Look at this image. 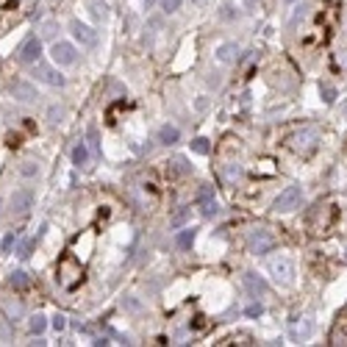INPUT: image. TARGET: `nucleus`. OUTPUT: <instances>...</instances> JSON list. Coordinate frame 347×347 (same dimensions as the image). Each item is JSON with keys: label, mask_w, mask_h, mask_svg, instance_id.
Segmentation results:
<instances>
[{"label": "nucleus", "mask_w": 347, "mask_h": 347, "mask_svg": "<svg viewBox=\"0 0 347 347\" xmlns=\"http://www.w3.org/2000/svg\"><path fill=\"white\" fill-rule=\"evenodd\" d=\"M39 56H42V39H36V36L25 39L23 47H20V61L23 64H36Z\"/></svg>", "instance_id": "9"}, {"label": "nucleus", "mask_w": 347, "mask_h": 347, "mask_svg": "<svg viewBox=\"0 0 347 347\" xmlns=\"http://www.w3.org/2000/svg\"><path fill=\"white\" fill-rule=\"evenodd\" d=\"M220 14L225 17V20H234V6H230V3H225V6H222V11H220Z\"/></svg>", "instance_id": "35"}, {"label": "nucleus", "mask_w": 347, "mask_h": 347, "mask_svg": "<svg viewBox=\"0 0 347 347\" xmlns=\"http://www.w3.org/2000/svg\"><path fill=\"white\" fill-rule=\"evenodd\" d=\"M92 14H94V17H106V14H108V11H106V3H103V6H100V3H94Z\"/></svg>", "instance_id": "34"}, {"label": "nucleus", "mask_w": 347, "mask_h": 347, "mask_svg": "<svg viewBox=\"0 0 347 347\" xmlns=\"http://www.w3.org/2000/svg\"><path fill=\"white\" fill-rule=\"evenodd\" d=\"M217 59H220V61H236V59H239V47H236L234 42L220 45V47H217Z\"/></svg>", "instance_id": "18"}, {"label": "nucleus", "mask_w": 347, "mask_h": 347, "mask_svg": "<svg viewBox=\"0 0 347 347\" xmlns=\"http://www.w3.org/2000/svg\"><path fill=\"white\" fill-rule=\"evenodd\" d=\"M322 100L325 103H333V100H336V89H333V86H322Z\"/></svg>", "instance_id": "29"}, {"label": "nucleus", "mask_w": 347, "mask_h": 347, "mask_svg": "<svg viewBox=\"0 0 347 347\" xmlns=\"http://www.w3.org/2000/svg\"><path fill=\"white\" fill-rule=\"evenodd\" d=\"M156 3V0H145V6H147V9H150V6Z\"/></svg>", "instance_id": "38"}, {"label": "nucleus", "mask_w": 347, "mask_h": 347, "mask_svg": "<svg viewBox=\"0 0 347 347\" xmlns=\"http://www.w3.org/2000/svg\"><path fill=\"white\" fill-rule=\"evenodd\" d=\"M86 161H89V150H86L84 142H78V145L72 147V164H75V167H84Z\"/></svg>", "instance_id": "19"}, {"label": "nucleus", "mask_w": 347, "mask_h": 347, "mask_svg": "<svg viewBox=\"0 0 347 347\" xmlns=\"http://www.w3.org/2000/svg\"><path fill=\"white\" fill-rule=\"evenodd\" d=\"M239 175H242V167H239V164H228V167H225V178H228V181L239 178Z\"/></svg>", "instance_id": "27"}, {"label": "nucleus", "mask_w": 347, "mask_h": 347, "mask_svg": "<svg viewBox=\"0 0 347 347\" xmlns=\"http://www.w3.org/2000/svg\"><path fill=\"white\" fill-rule=\"evenodd\" d=\"M9 283L14 289H28L31 286V281H28V275H25V272H11L9 275Z\"/></svg>", "instance_id": "22"}, {"label": "nucleus", "mask_w": 347, "mask_h": 347, "mask_svg": "<svg viewBox=\"0 0 347 347\" xmlns=\"http://www.w3.org/2000/svg\"><path fill=\"white\" fill-rule=\"evenodd\" d=\"M247 317H261L264 314V309H261V303H253V305H247V311H244Z\"/></svg>", "instance_id": "31"}, {"label": "nucleus", "mask_w": 347, "mask_h": 347, "mask_svg": "<svg viewBox=\"0 0 347 347\" xmlns=\"http://www.w3.org/2000/svg\"><path fill=\"white\" fill-rule=\"evenodd\" d=\"M178 139H181V131L175 125H169V122H167V125H161V131H159V142H161V145H175Z\"/></svg>", "instance_id": "17"}, {"label": "nucleus", "mask_w": 347, "mask_h": 347, "mask_svg": "<svg viewBox=\"0 0 347 347\" xmlns=\"http://www.w3.org/2000/svg\"><path fill=\"white\" fill-rule=\"evenodd\" d=\"M336 20H339V6L336 3H333L328 11H319L314 31L303 39V45L305 47H322V45H328L331 36H333V28H336Z\"/></svg>", "instance_id": "2"}, {"label": "nucleus", "mask_w": 347, "mask_h": 347, "mask_svg": "<svg viewBox=\"0 0 347 347\" xmlns=\"http://www.w3.org/2000/svg\"><path fill=\"white\" fill-rule=\"evenodd\" d=\"M89 142H92V150H98V128H89Z\"/></svg>", "instance_id": "36"}, {"label": "nucleus", "mask_w": 347, "mask_h": 347, "mask_svg": "<svg viewBox=\"0 0 347 347\" xmlns=\"http://www.w3.org/2000/svg\"><path fill=\"white\" fill-rule=\"evenodd\" d=\"M286 147L292 153L309 159V156H314L317 147H319V131H317V128H311V125L295 128V131L286 136Z\"/></svg>", "instance_id": "3"}, {"label": "nucleus", "mask_w": 347, "mask_h": 347, "mask_svg": "<svg viewBox=\"0 0 347 347\" xmlns=\"http://www.w3.org/2000/svg\"><path fill=\"white\" fill-rule=\"evenodd\" d=\"M0 206H3V203H0Z\"/></svg>", "instance_id": "41"}, {"label": "nucleus", "mask_w": 347, "mask_h": 347, "mask_svg": "<svg viewBox=\"0 0 347 347\" xmlns=\"http://www.w3.org/2000/svg\"><path fill=\"white\" fill-rule=\"evenodd\" d=\"M70 31H72V36H75L84 47H94V45H98V31H92L89 25H84L81 20H75V23L70 25Z\"/></svg>", "instance_id": "11"}, {"label": "nucleus", "mask_w": 347, "mask_h": 347, "mask_svg": "<svg viewBox=\"0 0 347 347\" xmlns=\"http://www.w3.org/2000/svg\"><path fill=\"white\" fill-rule=\"evenodd\" d=\"M11 94H14L17 100H23V103H33V100L39 98V94H36V86L28 84V81H23V78L11 81Z\"/></svg>", "instance_id": "12"}, {"label": "nucleus", "mask_w": 347, "mask_h": 347, "mask_svg": "<svg viewBox=\"0 0 347 347\" xmlns=\"http://www.w3.org/2000/svg\"><path fill=\"white\" fill-rule=\"evenodd\" d=\"M242 281H244V286H247V292L253 297H258V295H267V281L264 278H258L256 272H244L242 275Z\"/></svg>", "instance_id": "16"}, {"label": "nucleus", "mask_w": 347, "mask_h": 347, "mask_svg": "<svg viewBox=\"0 0 347 347\" xmlns=\"http://www.w3.org/2000/svg\"><path fill=\"white\" fill-rule=\"evenodd\" d=\"M0 6L3 9H17V0H0Z\"/></svg>", "instance_id": "37"}, {"label": "nucleus", "mask_w": 347, "mask_h": 347, "mask_svg": "<svg viewBox=\"0 0 347 347\" xmlns=\"http://www.w3.org/2000/svg\"><path fill=\"white\" fill-rule=\"evenodd\" d=\"M286 3H297V0H286Z\"/></svg>", "instance_id": "40"}, {"label": "nucleus", "mask_w": 347, "mask_h": 347, "mask_svg": "<svg viewBox=\"0 0 347 347\" xmlns=\"http://www.w3.org/2000/svg\"><path fill=\"white\" fill-rule=\"evenodd\" d=\"M14 239H17V236H14V234H6V239H3V244H0V247H3V253H9V250H11V247H14Z\"/></svg>", "instance_id": "32"}, {"label": "nucleus", "mask_w": 347, "mask_h": 347, "mask_svg": "<svg viewBox=\"0 0 347 347\" xmlns=\"http://www.w3.org/2000/svg\"><path fill=\"white\" fill-rule=\"evenodd\" d=\"M50 56L56 64L61 67H70V64H75V59H78V50H75V45H70V42H53L50 47Z\"/></svg>", "instance_id": "7"}, {"label": "nucleus", "mask_w": 347, "mask_h": 347, "mask_svg": "<svg viewBox=\"0 0 347 347\" xmlns=\"http://www.w3.org/2000/svg\"><path fill=\"white\" fill-rule=\"evenodd\" d=\"M33 75H36V81H42L47 86H64V75H59L50 64H45V61H36V64H33Z\"/></svg>", "instance_id": "8"}, {"label": "nucleus", "mask_w": 347, "mask_h": 347, "mask_svg": "<svg viewBox=\"0 0 347 347\" xmlns=\"http://www.w3.org/2000/svg\"><path fill=\"white\" fill-rule=\"evenodd\" d=\"M53 328H56V331L61 333V331H64V328H67V317H61V314H56V317H53Z\"/></svg>", "instance_id": "33"}, {"label": "nucleus", "mask_w": 347, "mask_h": 347, "mask_svg": "<svg viewBox=\"0 0 347 347\" xmlns=\"http://www.w3.org/2000/svg\"><path fill=\"white\" fill-rule=\"evenodd\" d=\"M339 220V208L333 200H319L309 214V234L311 236H328Z\"/></svg>", "instance_id": "1"}, {"label": "nucleus", "mask_w": 347, "mask_h": 347, "mask_svg": "<svg viewBox=\"0 0 347 347\" xmlns=\"http://www.w3.org/2000/svg\"><path fill=\"white\" fill-rule=\"evenodd\" d=\"M208 150H211L208 139H203V136H197V139H192V153H197V156H208Z\"/></svg>", "instance_id": "23"}, {"label": "nucleus", "mask_w": 347, "mask_h": 347, "mask_svg": "<svg viewBox=\"0 0 347 347\" xmlns=\"http://www.w3.org/2000/svg\"><path fill=\"white\" fill-rule=\"evenodd\" d=\"M20 172H23L25 178H33V175H39V167L33 164V161H25V164L20 167Z\"/></svg>", "instance_id": "26"}, {"label": "nucleus", "mask_w": 347, "mask_h": 347, "mask_svg": "<svg viewBox=\"0 0 347 347\" xmlns=\"http://www.w3.org/2000/svg\"><path fill=\"white\" fill-rule=\"evenodd\" d=\"M247 244H250V253L261 256V253H269V250L278 244V239L272 236V230H267V228H258V230H253V234H250Z\"/></svg>", "instance_id": "5"}, {"label": "nucleus", "mask_w": 347, "mask_h": 347, "mask_svg": "<svg viewBox=\"0 0 347 347\" xmlns=\"http://www.w3.org/2000/svg\"><path fill=\"white\" fill-rule=\"evenodd\" d=\"M244 3H247V6H256V0H244Z\"/></svg>", "instance_id": "39"}, {"label": "nucleus", "mask_w": 347, "mask_h": 347, "mask_svg": "<svg viewBox=\"0 0 347 347\" xmlns=\"http://www.w3.org/2000/svg\"><path fill=\"white\" fill-rule=\"evenodd\" d=\"M33 206V192L31 189H17L14 195H11V208H14V211H28V208Z\"/></svg>", "instance_id": "14"}, {"label": "nucleus", "mask_w": 347, "mask_h": 347, "mask_svg": "<svg viewBox=\"0 0 347 347\" xmlns=\"http://www.w3.org/2000/svg\"><path fill=\"white\" fill-rule=\"evenodd\" d=\"M220 344H250V336H247V333H239V336H228V339H222Z\"/></svg>", "instance_id": "25"}, {"label": "nucleus", "mask_w": 347, "mask_h": 347, "mask_svg": "<svg viewBox=\"0 0 347 347\" xmlns=\"http://www.w3.org/2000/svg\"><path fill=\"white\" fill-rule=\"evenodd\" d=\"M189 214H192V208H181V211H178V214L172 217V222H169V225H172V228H181L183 222L189 220Z\"/></svg>", "instance_id": "24"}, {"label": "nucleus", "mask_w": 347, "mask_h": 347, "mask_svg": "<svg viewBox=\"0 0 347 347\" xmlns=\"http://www.w3.org/2000/svg\"><path fill=\"white\" fill-rule=\"evenodd\" d=\"M161 6H164L167 14H172V11H178V9H181V0H161Z\"/></svg>", "instance_id": "28"}, {"label": "nucleus", "mask_w": 347, "mask_h": 347, "mask_svg": "<svg viewBox=\"0 0 347 347\" xmlns=\"http://www.w3.org/2000/svg\"><path fill=\"white\" fill-rule=\"evenodd\" d=\"M33 244H36V239H28V242H23V247H20V253L17 256H31V250H33Z\"/></svg>", "instance_id": "30"}, {"label": "nucleus", "mask_w": 347, "mask_h": 347, "mask_svg": "<svg viewBox=\"0 0 347 347\" xmlns=\"http://www.w3.org/2000/svg\"><path fill=\"white\" fill-rule=\"evenodd\" d=\"M269 272L275 275V281H278V283H292L295 267H292L289 258H272V261H269Z\"/></svg>", "instance_id": "10"}, {"label": "nucleus", "mask_w": 347, "mask_h": 347, "mask_svg": "<svg viewBox=\"0 0 347 347\" xmlns=\"http://www.w3.org/2000/svg\"><path fill=\"white\" fill-rule=\"evenodd\" d=\"M45 328H47V319H45L42 314H33V317L28 319V331L33 333V336H39V333H45Z\"/></svg>", "instance_id": "21"}, {"label": "nucleus", "mask_w": 347, "mask_h": 347, "mask_svg": "<svg viewBox=\"0 0 347 347\" xmlns=\"http://www.w3.org/2000/svg\"><path fill=\"white\" fill-rule=\"evenodd\" d=\"M56 278H59V286L72 292L81 286V281H84V264L78 261L72 253H64L59 261V269H56Z\"/></svg>", "instance_id": "4"}, {"label": "nucleus", "mask_w": 347, "mask_h": 347, "mask_svg": "<svg viewBox=\"0 0 347 347\" xmlns=\"http://www.w3.org/2000/svg\"><path fill=\"white\" fill-rule=\"evenodd\" d=\"M197 200H200V214H203V217H214L217 211H220V206H217V200H214V192H211L208 186L200 189Z\"/></svg>", "instance_id": "13"}, {"label": "nucleus", "mask_w": 347, "mask_h": 347, "mask_svg": "<svg viewBox=\"0 0 347 347\" xmlns=\"http://www.w3.org/2000/svg\"><path fill=\"white\" fill-rule=\"evenodd\" d=\"M300 197H303V192H300V186H286L281 195L275 197V203H272V208H275L278 214H283V211H295L297 206H300Z\"/></svg>", "instance_id": "6"}, {"label": "nucleus", "mask_w": 347, "mask_h": 347, "mask_svg": "<svg viewBox=\"0 0 347 347\" xmlns=\"http://www.w3.org/2000/svg\"><path fill=\"white\" fill-rule=\"evenodd\" d=\"M331 344H347V311H339L336 325L331 331Z\"/></svg>", "instance_id": "15"}, {"label": "nucleus", "mask_w": 347, "mask_h": 347, "mask_svg": "<svg viewBox=\"0 0 347 347\" xmlns=\"http://www.w3.org/2000/svg\"><path fill=\"white\" fill-rule=\"evenodd\" d=\"M192 242H195V228H186V230H181V234L175 236V244H178L181 250H189Z\"/></svg>", "instance_id": "20"}]
</instances>
